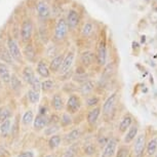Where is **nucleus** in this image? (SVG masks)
<instances>
[{
  "instance_id": "412c9836",
  "label": "nucleus",
  "mask_w": 157,
  "mask_h": 157,
  "mask_svg": "<svg viewBox=\"0 0 157 157\" xmlns=\"http://www.w3.org/2000/svg\"><path fill=\"white\" fill-rule=\"evenodd\" d=\"M63 142V138L61 135H54L52 137H49L48 141H47V146H48L49 150L54 151L56 149H58L61 146V143Z\"/></svg>"
},
{
  "instance_id": "dca6fc26",
  "label": "nucleus",
  "mask_w": 157,
  "mask_h": 157,
  "mask_svg": "<svg viewBox=\"0 0 157 157\" xmlns=\"http://www.w3.org/2000/svg\"><path fill=\"white\" fill-rule=\"evenodd\" d=\"M64 58H65V56L63 54H60L54 57V59L50 61V64H49L50 72H52V73L59 72V70H60V68L62 66V63H63V61H64Z\"/></svg>"
},
{
  "instance_id": "4be33fe9",
  "label": "nucleus",
  "mask_w": 157,
  "mask_h": 157,
  "mask_svg": "<svg viewBox=\"0 0 157 157\" xmlns=\"http://www.w3.org/2000/svg\"><path fill=\"white\" fill-rule=\"evenodd\" d=\"M24 57H25L29 62H33L36 58V49L32 43L26 44L24 47Z\"/></svg>"
},
{
  "instance_id": "f8f14e48",
  "label": "nucleus",
  "mask_w": 157,
  "mask_h": 157,
  "mask_svg": "<svg viewBox=\"0 0 157 157\" xmlns=\"http://www.w3.org/2000/svg\"><path fill=\"white\" fill-rule=\"evenodd\" d=\"M107 61V47L105 41H101L97 52V62L100 66H104Z\"/></svg>"
},
{
  "instance_id": "79ce46f5",
  "label": "nucleus",
  "mask_w": 157,
  "mask_h": 157,
  "mask_svg": "<svg viewBox=\"0 0 157 157\" xmlns=\"http://www.w3.org/2000/svg\"><path fill=\"white\" fill-rule=\"evenodd\" d=\"M30 86H31V90L40 93V90H41V81H40V79L38 78L37 76H36V78H35L34 80L32 81V83L30 84Z\"/></svg>"
},
{
  "instance_id": "f3484780",
  "label": "nucleus",
  "mask_w": 157,
  "mask_h": 157,
  "mask_svg": "<svg viewBox=\"0 0 157 157\" xmlns=\"http://www.w3.org/2000/svg\"><path fill=\"white\" fill-rule=\"evenodd\" d=\"M10 71L8 69L7 65L0 62V80L5 84H10Z\"/></svg>"
},
{
  "instance_id": "e433bc0d",
  "label": "nucleus",
  "mask_w": 157,
  "mask_h": 157,
  "mask_svg": "<svg viewBox=\"0 0 157 157\" xmlns=\"http://www.w3.org/2000/svg\"><path fill=\"white\" fill-rule=\"evenodd\" d=\"M55 87V82L52 79H46L41 82V90H43L44 93H48V91L52 90Z\"/></svg>"
},
{
  "instance_id": "bb28decb",
  "label": "nucleus",
  "mask_w": 157,
  "mask_h": 157,
  "mask_svg": "<svg viewBox=\"0 0 157 157\" xmlns=\"http://www.w3.org/2000/svg\"><path fill=\"white\" fill-rule=\"evenodd\" d=\"M22 76H23V79L25 80L27 83L30 85L32 83V81L36 78V75H35L34 71L32 70L31 67H25L23 69V72H22Z\"/></svg>"
},
{
  "instance_id": "58836bf2",
  "label": "nucleus",
  "mask_w": 157,
  "mask_h": 157,
  "mask_svg": "<svg viewBox=\"0 0 157 157\" xmlns=\"http://www.w3.org/2000/svg\"><path fill=\"white\" fill-rule=\"evenodd\" d=\"M157 149V139H152L149 141V143L147 145V154L149 156H152L155 154Z\"/></svg>"
},
{
  "instance_id": "72a5a7b5",
  "label": "nucleus",
  "mask_w": 157,
  "mask_h": 157,
  "mask_svg": "<svg viewBox=\"0 0 157 157\" xmlns=\"http://www.w3.org/2000/svg\"><path fill=\"white\" fill-rule=\"evenodd\" d=\"M82 150H83L84 155L93 156L97 152V146L94 143H87V144H84V146H83V148H82Z\"/></svg>"
},
{
  "instance_id": "0eeeda50",
  "label": "nucleus",
  "mask_w": 157,
  "mask_h": 157,
  "mask_svg": "<svg viewBox=\"0 0 157 157\" xmlns=\"http://www.w3.org/2000/svg\"><path fill=\"white\" fill-rule=\"evenodd\" d=\"M80 137H81L80 128H79V127H75V128L71 129L69 132H67V134L64 136L63 142L67 145V146H69V145H71V144L76 143Z\"/></svg>"
},
{
  "instance_id": "8fccbe9b",
  "label": "nucleus",
  "mask_w": 157,
  "mask_h": 157,
  "mask_svg": "<svg viewBox=\"0 0 157 157\" xmlns=\"http://www.w3.org/2000/svg\"><path fill=\"white\" fill-rule=\"evenodd\" d=\"M128 157H130V155H129V156H128Z\"/></svg>"
},
{
  "instance_id": "a19ab883",
  "label": "nucleus",
  "mask_w": 157,
  "mask_h": 157,
  "mask_svg": "<svg viewBox=\"0 0 157 157\" xmlns=\"http://www.w3.org/2000/svg\"><path fill=\"white\" fill-rule=\"evenodd\" d=\"M129 156V149L126 146H121L116 153H115L114 157H128Z\"/></svg>"
},
{
  "instance_id": "ea45409f",
  "label": "nucleus",
  "mask_w": 157,
  "mask_h": 157,
  "mask_svg": "<svg viewBox=\"0 0 157 157\" xmlns=\"http://www.w3.org/2000/svg\"><path fill=\"white\" fill-rule=\"evenodd\" d=\"M94 32V26L93 24L90 23H86L84 24L83 28H82V35L84 37H90Z\"/></svg>"
},
{
  "instance_id": "423d86ee",
  "label": "nucleus",
  "mask_w": 157,
  "mask_h": 157,
  "mask_svg": "<svg viewBox=\"0 0 157 157\" xmlns=\"http://www.w3.org/2000/svg\"><path fill=\"white\" fill-rule=\"evenodd\" d=\"M117 149V140L114 138L109 139L108 143L104 146L101 157H114Z\"/></svg>"
},
{
  "instance_id": "aec40b11",
  "label": "nucleus",
  "mask_w": 157,
  "mask_h": 157,
  "mask_svg": "<svg viewBox=\"0 0 157 157\" xmlns=\"http://www.w3.org/2000/svg\"><path fill=\"white\" fill-rule=\"evenodd\" d=\"M11 124H13L11 119H7L0 123V136H1V138L6 139L10 137L11 132Z\"/></svg>"
},
{
  "instance_id": "c756f323",
  "label": "nucleus",
  "mask_w": 157,
  "mask_h": 157,
  "mask_svg": "<svg viewBox=\"0 0 157 157\" xmlns=\"http://www.w3.org/2000/svg\"><path fill=\"white\" fill-rule=\"evenodd\" d=\"M78 150H79V144L77 142L71 144L68 146L66 151L64 152L63 157H76L77 153H78Z\"/></svg>"
},
{
  "instance_id": "c85d7f7f",
  "label": "nucleus",
  "mask_w": 157,
  "mask_h": 157,
  "mask_svg": "<svg viewBox=\"0 0 157 157\" xmlns=\"http://www.w3.org/2000/svg\"><path fill=\"white\" fill-rule=\"evenodd\" d=\"M10 87L13 93H19L21 90V88H22V81H21V79L19 78V76L14 73L10 77Z\"/></svg>"
},
{
  "instance_id": "b1692460",
  "label": "nucleus",
  "mask_w": 157,
  "mask_h": 157,
  "mask_svg": "<svg viewBox=\"0 0 157 157\" xmlns=\"http://www.w3.org/2000/svg\"><path fill=\"white\" fill-rule=\"evenodd\" d=\"M138 132L139 128L136 124H132V126L127 129L125 136H124V143L125 144H129L130 142H132L136 139V137L138 136Z\"/></svg>"
},
{
  "instance_id": "cd10ccee",
  "label": "nucleus",
  "mask_w": 157,
  "mask_h": 157,
  "mask_svg": "<svg viewBox=\"0 0 157 157\" xmlns=\"http://www.w3.org/2000/svg\"><path fill=\"white\" fill-rule=\"evenodd\" d=\"M60 127H69L73 124V118H72V115H70L69 113L67 112H64L63 114L60 116Z\"/></svg>"
},
{
  "instance_id": "f03ea898",
  "label": "nucleus",
  "mask_w": 157,
  "mask_h": 157,
  "mask_svg": "<svg viewBox=\"0 0 157 157\" xmlns=\"http://www.w3.org/2000/svg\"><path fill=\"white\" fill-rule=\"evenodd\" d=\"M6 47L10 52V54L13 58V61H16L17 63H22L23 61V54L21 52L20 46L16 40L13 37H8L6 41Z\"/></svg>"
},
{
  "instance_id": "6ab92c4d",
  "label": "nucleus",
  "mask_w": 157,
  "mask_h": 157,
  "mask_svg": "<svg viewBox=\"0 0 157 157\" xmlns=\"http://www.w3.org/2000/svg\"><path fill=\"white\" fill-rule=\"evenodd\" d=\"M94 90V82L93 80H87L83 82L82 84H80V87H79V93H80L81 96L87 97L93 93Z\"/></svg>"
},
{
  "instance_id": "5701e85b",
  "label": "nucleus",
  "mask_w": 157,
  "mask_h": 157,
  "mask_svg": "<svg viewBox=\"0 0 157 157\" xmlns=\"http://www.w3.org/2000/svg\"><path fill=\"white\" fill-rule=\"evenodd\" d=\"M0 60L2 63L7 64V65H13V60L11 58V56L8 52L7 47L4 45H0Z\"/></svg>"
},
{
  "instance_id": "f257e3e1",
  "label": "nucleus",
  "mask_w": 157,
  "mask_h": 157,
  "mask_svg": "<svg viewBox=\"0 0 157 157\" xmlns=\"http://www.w3.org/2000/svg\"><path fill=\"white\" fill-rule=\"evenodd\" d=\"M81 106H82V101L80 96L75 94H71L69 98H68L66 104H65V109H66L67 113H69L70 115H74L77 112H79Z\"/></svg>"
},
{
  "instance_id": "09e8293b",
  "label": "nucleus",
  "mask_w": 157,
  "mask_h": 157,
  "mask_svg": "<svg viewBox=\"0 0 157 157\" xmlns=\"http://www.w3.org/2000/svg\"><path fill=\"white\" fill-rule=\"evenodd\" d=\"M155 157H157V155H156V156H155Z\"/></svg>"
},
{
  "instance_id": "de8ad7c7",
  "label": "nucleus",
  "mask_w": 157,
  "mask_h": 157,
  "mask_svg": "<svg viewBox=\"0 0 157 157\" xmlns=\"http://www.w3.org/2000/svg\"><path fill=\"white\" fill-rule=\"evenodd\" d=\"M1 109H2V107H1V106H0V112H1Z\"/></svg>"
},
{
  "instance_id": "ddd939ff",
  "label": "nucleus",
  "mask_w": 157,
  "mask_h": 157,
  "mask_svg": "<svg viewBox=\"0 0 157 157\" xmlns=\"http://www.w3.org/2000/svg\"><path fill=\"white\" fill-rule=\"evenodd\" d=\"M101 111H102V109H101L100 106H98V107L90 109V110L87 112L86 121H87L88 125L94 126V124L98 122V120H99V118H100V115H101Z\"/></svg>"
},
{
  "instance_id": "7ed1b4c3",
  "label": "nucleus",
  "mask_w": 157,
  "mask_h": 157,
  "mask_svg": "<svg viewBox=\"0 0 157 157\" xmlns=\"http://www.w3.org/2000/svg\"><path fill=\"white\" fill-rule=\"evenodd\" d=\"M116 102H117V94L116 93L111 94L110 96L106 99V101L103 104V107L101 108L103 111V114L105 115V116H108V115H110L112 112H113L115 105H116Z\"/></svg>"
},
{
  "instance_id": "49530a36",
  "label": "nucleus",
  "mask_w": 157,
  "mask_h": 157,
  "mask_svg": "<svg viewBox=\"0 0 157 157\" xmlns=\"http://www.w3.org/2000/svg\"><path fill=\"white\" fill-rule=\"evenodd\" d=\"M43 157H56L55 154H47V155H44Z\"/></svg>"
},
{
  "instance_id": "c9c22d12",
  "label": "nucleus",
  "mask_w": 157,
  "mask_h": 157,
  "mask_svg": "<svg viewBox=\"0 0 157 157\" xmlns=\"http://www.w3.org/2000/svg\"><path fill=\"white\" fill-rule=\"evenodd\" d=\"M100 104V98L98 96H90L88 97L86 101H85V106L87 108H94V107H98Z\"/></svg>"
},
{
  "instance_id": "9d476101",
  "label": "nucleus",
  "mask_w": 157,
  "mask_h": 157,
  "mask_svg": "<svg viewBox=\"0 0 157 157\" xmlns=\"http://www.w3.org/2000/svg\"><path fill=\"white\" fill-rule=\"evenodd\" d=\"M74 57H75V56H74V52H69L66 57L64 58V61H63V63H62V66L60 68V70H59V73H60L61 75H63V74L67 73L68 71L71 70V67H72L73 62H74Z\"/></svg>"
},
{
  "instance_id": "9b49d317",
  "label": "nucleus",
  "mask_w": 157,
  "mask_h": 157,
  "mask_svg": "<svg viewBox=\"0 0 157 157\" xmlns=\"http://www.w3.org/2000/svg\"><path fill=\"white\" fill-rule=\"evenodd\" d=\"M50 106L56 112H61L65 108V103L61 94H54L50 99Z\"/></svg>"
},
{
  "instance_id": "6e6552de",
  "label": "nucleus",
  "mask_w": 157,
  "mask_h": 157,
  "mask_svg": "<svg viewBox=\"0 0 157 157\" xmlns=\"http://www.w3.org/2000/svg\"><path fill=\"white\" fill-rule=\"evenodd\" d=\"M134 141H135V143H134L135 155L137 157H140L144 152L145 147H146V137H145V135L143 134L138 135Z\"/></svg>"
},
{
  "instance_id": "20e7f679",
  "label": "nucleus",
  "mask_w": 157,
  "mask_h": 157,
  "mask_svg": "<svg viewBox=\"0 0 157 157\" xmlns=\"http://www.w3.org/2000/svg\"><path fill=\"white\" fill-rule=\"evenodd\" d=\"M68 33V26L66 23V20L64 19H60L58 21L57 25H56L55 28V38L56 40L61 41L66 38Z\"/></svg>"
},
{
  "instance_id": "473e14b6",
  "label": "nucleus",
  "mask_w": 157,
  "mask_h": 157,
  "mask_svg": "<svg viewBox=\"0 0 157 157\" xmlns=\"http://www.w3.org/2000/svg\"><path fill=\"white\" fill-rule=\"evenodd\" d=\"M27 99L31 104H37L40 100V93L33 90H29L27 91Z\"/></svg>"
},
{
  "instance_id": "7c9ffc66",
  "label": "nucleus",
  "mask_w": 157,
  "mask_h": 157,
  "mask_svg": "<svg viewBox=\"0 0 157 157\" xmlns=\"http://www.w3.org/2000/svg\"><path fill=\"white\" fill-rule=\"evenodd\" d=\"M72 79L75 82H78V83H83V82L85 81H87V80H90L88 79V75H87V73L85 72V71H76V73L74 74L73 77H72Z\"/></svg>"
},
{
  "instance_id": "2eb2a0df",
  "label": "nucleus",
  "mask_w": 157,
  "mask_h": 157,
  "mask_svg": "<svg viewBox=\"0 0 157 157\" xmlns=\"http://www.w3.org/2000/svg\"><path fill=\"white\" fill-rule=\"evenodd\" d=\"M132 121H134V118H132V116L130 114L124 115V116L121 118V120L119 122V126H118L119 132H126L127 129L132 125Z\"/></svg>"
},
{
  "instance_id": "1a4fd4ad",
  "label": "nucleus",
  "mask_w": 157,
  "mask_h": 157,
  "mask_svg": "<svg viewBox=\"0 0 157 157\" xmlns=\"http://www.w3.org/2000/svg\"><path fill=\"white\" fill-rule=\"evenodd\" d=\"M33 128L37 132L44 129L48 125V115H39L37 114L33 120Z\"/></svg>"
},
{
  "instance_id": "c03bdc74",
  "label": "nucleus",
  "mask_w": 157,
  "mask_h": 157,
  "mask_svg": "<svg viewBox=\"0 0 157 157\" xmlns=\"http://www.w3.org/2000/svg\"><path fill=\"white\" fill-rule=\"evenodd\" d=\"M17 157H35L33 151H22L21 153H19Z\"/></svg>"
},
{
  "instance_id": "f704fd0d",
  "label": "nucleus",
  "mask_w": 157,
  "mask_h": 157,
  "mask_svg": "<svg viewBox=\"0 0 157 157\" xmlns=\"http://www.w3.org/2000/svg\"><path fill=\"white\" fill-rule=\"evenodd\" d=\"M11 116H13V110L10 107H2L1 112H0V123L10 119Z\"/></svg>"
},
{
  "instance_id": "a211bd4d",
  "label": "nucleus",
  "mask_w": 157,
  "mask_h": 157,
  "mask_svg": "<svg viewBox=\"0 0 157 157\" xmlns=\"http://www.w3.org/2000/svg\"><path fill=\"white\" fill-rule=\"evenodd\" d=\"M36 10H37L38 16H39L41 19H47V17H49V14H50L48 5H47L46 2H44V1L37 2Z\"/></svg>"
},
{
  "instance_id": "4c0bfd02",
  "label": "nucleus",
  "mask_w": 157,
  "mask_h": 157,
  "mask_svg": "<svg viewBox=\"0 0 157 157\" xmlns=\"http://www.w3.org/2000/svg\"><path fill=\"white\" fill-rule=\"evenodd\" d=\"M59 129H60V125L56 124V125H47L43 130H44V135L47 136V137H52L54 135H57Z\"/></svg>"
},
{
  "instance_id": "37998d69",
  "label": "nucleus",
  "mask_w": 157,
  "mask_h": 157,
  "mask_svg": "<svg viewBox=\"0 0 157 157\" xmlns=\"http://www.w3.org/2000/svg\"><path fill=\"white\" fill-rule=\"evenodd\" d=\"M38 114L39 115H48V107L46 105H40L38 109Z\"/></svg>"
},
{
  "instance_id": "a18cd8bd",
  "label": "nucleus",
  "mask_w": 157,
  "mask_h": 157,
  "mask_svg": "<svg viewBox=\"0 0 157 157\" xmlns=\"http://www.w3.org/2000/svg\"><path fill=\"white\" fill-rule=\"evenodd\" d=\"M108 141H109V139L100 137L99 138V145H101V146H105V145L108 143Z\"/></svg>"
},
{
  "instance_id": "39448f33",
  "label": "nucleus",
  "mask_w": 157,
  "mask_h": 157,
  "mask_svg": "<svg viewBox=\"0 0 157 157\" xmlns=\"http://www.w3.org/2000/svg\"><path fill=\"white\" fill-rule=\"evenodd\" d=\"M33 33V24L31 20H25L21 27V37L24 42H29Z\"/></svg>"
},
{
  "instance_id": "393cba45",
  "label": "nucleus",
  "mask_w": 157,
  "mask_h": 157,
  "mask_svg": "<svg viewBox=\"0 0 157 157\" xmlns=\"http://www.w3.org/2000/svg\"><path fill=\"white\" fill-rule=\"evenodd\" d=\"M37 73L39 74V76L43 77V78H48L50 76V70L49 67L44 63L43 61H39L37 64V68H36Z\"/></svg>"
},
{
  "instance_id": "2f4dec72",
  "label": "nucleus",
  "mask_w": 157,
  "mask_h": 157,
  "mask_svg": "<svg viewBox=\"0 0 157 157\" xmlns=\"http://www.w3.org/2000/svg\"><path fill=\"white\" fill-rule=\"evenodd\" d=\"M34 113L32 110H27L25 112V113L23 114V117H22V123L24 125L28 126L30 125V124L33 123V120H34Z\"/></svg>"
},
{
  "instance_id": "4468645a",
  "label": "nucleus",
  "mask_w": 157,
  "mask_h": 157,
  "mask_svg": "<svg viewBox=\"0 0 157 157\" xmlns=\"http://www.w3.org/2000/svg\"><path fill=\"white\" fill-rule=\"evenodd\" d=\"M66 23L69 29H75L77 27V25H78V23H79V16L76 10H71L69 13H68Z\"/></svg>"
},
{
  "instance_id": "a878e982",
  "label": "nucleus",
  "mask_w": 157,
  "mask_h": 157,
  "mask_svg": "<svg viewBox=\"0 0 157 157\" xmlns=\"http://www.w3.org/2000/svg\"><path fill=\"white\" fill-rule=\"evenodd\" d=\"M80 60H81V63L83 64V66H90V65L94 64V54L90 50H86V52H82L81 57H80Z\"/></svg>"
}]
</instances>
